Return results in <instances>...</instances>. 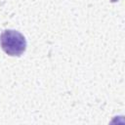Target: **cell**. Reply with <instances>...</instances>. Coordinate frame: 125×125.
Segmentation results:
<instances>
[{
  "label": "cell",
  "instance_id": "cell-1",
  "mask_svg": "<svg viewBox=\"0 0 125 125\" xmlns=\"http://www.w3.org/2000/svg\"><path fill=\"white\" fill-rule=\"evenodd\" d=\"M0 43L2 50L11 57H20L26 49V40L24 36L14 29L4 30L1 34Z\"/></svg>",
  "mask_w": 125,
  "mask_h": 125
}]
</instances>
